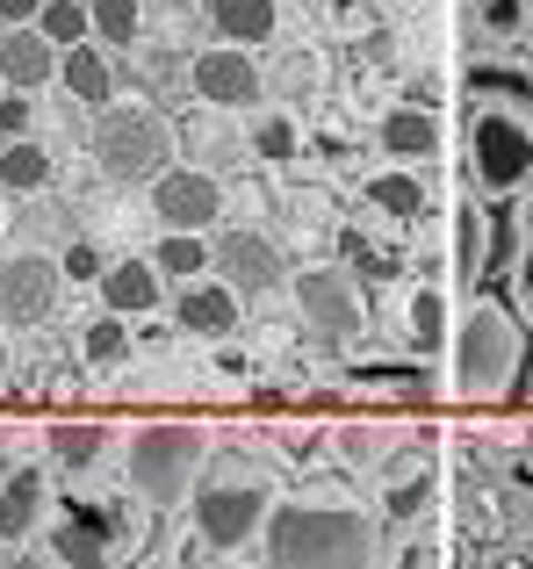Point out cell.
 <instances>
[{
  "label": "cell",
  "instance_id": "obj_1",
  "mask_svg": "<svg viewBox=\"0 0 533 569\" xmlns=\"http://www.w3.org/2000/svg\"><path fill=\"white\" fill-rule=\"evenodd\" d=\"M266 569H375V527L353 505H266Z\"/></svg>",
  "mask_w": 533,
  "mask_h": 569
},
{
  "label": "cell",
  "instance_id": "obj_2",
  "mask_svg": "<svg viewBox=\"0 0 533 569\" xmlns=\"http://www.w3.org/2000/svg\"><path fill=\"white\" fill-rule=\"evenodd\" d=\"M526 361H533V339L520 310H505L497 296H476L462 332H454V389L476 403L512 397V389H526Z\"/></svg>",
  "mask_w": 533,
  "mask_h": 569
},
{
  "label": "cell",
  "instance_id": "obj_3",
  "mask_svg": "<svg viewBox=\"0 0 533 569\" xmlns=\"http://www.w3.org/2000/svg\"><path fill=\"white\" fill-rule=\"evenodd\" d=\"M188 498H195L202 548H245L260 533L266 505H274V483H266V469H253V461H202Z\"/></svg>",
  "mask_w": 533,
  "mask_h": 569
},
{
  "label": "cell",
  "instance_id": "obj_4",
  "mask_svg": "<svg viewBox=\"0 0 533 569\" xmlns=\"http://www.w3.org/2000/svg\"><path fill=\"white\" fill-rule=\"evenodd\" d=\"M469 181L483 202H520L533 188V116L476 101L469 116Z\"/></svg>",
  "mask_w": 533,
  "mask_h": 569
},
{
  "label": "cell",
  "instance_id": "obj_5",
  "mask_svg": "<svg viewBox=\"0 0 533 569\" xmlns=\"http://www.w3.org/2000/svg\"><path fill=\"white\" fill-rule=\"evenodd\" d=\"M202 461H210V432L188 426V418H159V426L130 432V490L144 505H159V512L195 490Z\"/></svg>",
  "mask_w": 533,
  "mask_h": 569
},
{
  "label": "cell",
  "instance_id": "obj_6",
  "mask_svg": "<svg viewBox=\"0 0 533 569\" xmlns=\"http://www.w3.org/2000/svg\"><path fill=\"white\" fill-rule=\"evenodd\" d=\"M94 167L109 181L138 188L167 167V144H173V123L152 109V101H101V123H94Z\"/></svg>",
  "mask_w": 533,
  "mask_h": 569
},
{
  "label": "cell",
  "instance_id": "obj_7",
  "mask_svg": "<svg viewBox=\"0 0 533 569\" xmlns=\"http://www.w3.org/2000/svg\"><path fill=\"white\" fill-rule=\"evenodd\" d=\"M130 548V512L115 498H66L51 527V562L58 569H109Z\"/></svg>",
  "mask_w": 533,
  "mask_h": 569
},
{
  "label": "cell",
  "instance_id": "obj_8",
  "mask_svg": "<svg viewBox=\"0 0 533 569\" xmlns=\"http://www.w3.org/2000/svg\"><path fill=\"white\" fill-rule=\"evenodd\" d=\"M295 310H303V332L318 339V347H353L368 325L361 310V281L346 274V267H303L295 274Z\"/></svg>",
  "mask_w": 533,
  "mask_h": 569
},
{
  "label": "cell",
  "instance_id": "obj_9",
  "mask_svg": "<svg viewBox=\"0 0 533 569\" xmlns=\"http://www.w3.org/2000/svg\"><path fill=\"white\" fill-rule=\"evenodd\" d=\"M152 217H159V231H210L224 217V181L210 167H159L152 173Z\"/></svg>",
  "mask_w": 533,
  "mask_h": 569
},
{
  "label": "cell",
  "instance_id": "obj_10",
  "mask_svg": "<svg viewBox=\"0 0 533 569\" xmlns=\"http://www.w3.org/2000/svg\"><path fill=\"white\" fill-rule=\"evenodd\" d=\"M58 289H66V274H58L51 252H8L0 260V318L8 325H43L58 310Z\"/></svg>",
  "mask_w": 533,
  "mask_h": 569
},
{
  "label": "cell",
  "instance_id": "obj_11",
  "mask_svg": "<svg viewBox=\"0 0 533 569\" xmlns=\"http://www.w3.org/2000/svg\"><path fill=\"white\" fill-rule=\"evenodd\" d=\"M188 87H195L210 109H253V101L266 94L253 51H239V43H210V51H195V58H188Z\"/></svg>",
  "mask_w": 533,
  "mask_h": 569
},
{
  "label": "cell",
  "instance_id": "obj_12",
  "mask_svg": "<svg viewBox=\"0 0 533 569\" xmlns=\"http://www.w3.org/2000/svg\"><path fill=\"white\" fill-rule=\"evenodd\" d=\"M210 267L224 274L231 296H266L281 289V246L266 231H224L210 238Z\"/></svg>",
  "mask_w": 533,
  "mask_h": 569
},
{
  "label": "cell",
  "instance_id": "obj_13",
  "mask_svg": "<svg viewBox=\"0 0 533 569\" xmlns=\"http://www.w3.org/2000/svg\"><path fill=\"white\" fill-rule=\"evenodd\" d=\"M58 80V51L37 22H0V87L8 94H37Z\"/></svg>",
  "mask_w": 533,
  "mask_h": 569
},
{
  "label": "cell",
  "instance_id": "obj_14",
  "mask_svg": "<svg viewBox=\"0 0 533 569\" xmlns=\"http://www.w3.org/2000/svg\"><path fill=\"white\" fill-rule=\"evenodd\" d=\"M58 87H66L80 109H101V101H115V87H123V66H115V51H101L94 37L72 43V51H58Z\"/></svg>",
  "mask_w": 533,
  "mask_h": 569
},
{
  "label": "cell",
  "instance_id": "obj_15",
  "mask_svg": "<svg viewBox=\"0 0 533 569\" xmlns=\"http://www.w3.org/2000/svg\"><path fill=\"white\" fill-rule=\"evenodd\" d=\"M94 296H101V310H115V318H144V310L167 303V274H159L152 260H115V267H101Z\"/></svg>",
  "mask_w": 533,
  "mask_h": 569
},
{
  "label": "cell",
  "instance_id": "obj_16",
  "mask_svg": "<svg viewBox=\"0 0 533 569\" xmlns=\"http://www.w3.org/2000/svg\"><path fill=\"white\" fill-rule=\"evenodd\" d=\"M375 144L390 159H433L440 144H447V130H440V116L425 109V101H396V109L375 123Z\"/></svg>",
  "mask_w": 533,
  "mask_h": 569
},
{
  "label": "cell",
  "instance_id": "obj_17",
  "mask_svg": "<svg viewBox=\"0 0 533 569\" xmlns=\"http://www.w3.org/2000/svg\"><path fill=\"white\" fill-rule=\"evenodd\" d=\"M173 318H181V332H195V339H224V332H239V296L224 289V281H188L181 296H173Z\"/></svg>",
  "mask_w": 533,
  "mask_h": 569
},
{
  "label": "cell",
  "instance_id": "obj_18",
  "mask_svg": "<svg viewBox=\"0 0 533 569\" xmlns=\"http://www.w3.org/2000/svg\"><path fill=\"white\" fill-rule=\"evenodd\" d=\"M43 498H51V476L43 469H14L0 483V548H22L43 519Z\"/></svg>",
  "mask_w": 533,
  "mask_h": 569
},
{
  "label": "cell",
  "instance_id": "obj_19",
  "mask_svg": "<svg viewBox=\"0 0 533 569\" xmlns=\"http://www.w3.org/2000/svg\"><path fill=\"white\" fill-rule=\"evenodd\" d=\"M210 29H217V43H239V51H253V43H266L281 29V8L274 0H210Z\"/></svg>",
  "mask_w": 533,
  "mask_h": 569
},
{
  "label": "cell",
  "instance_id": "obj_20",
  "mask_svg": "<svg viewBox=\"0 0 533 569\" xmlns=\"http://www.w3.org/2000/svg\"><path fill=\"white\" fill-rule=\"evenodd\" d=\"M51 181H58L51 152H43L37 138H8V152H0V188H8V194H22V202H29V194H43Z\"/></svg>",
  "mask_w": 533,
  "mask_h": 569
},
{
  "label": "cell",
  "instance_id": "obj_21",
  "mask_svg": "<svg viewBox=\"0 0 533 569\" xmlns=\"http://www.w3.org/2000/svg\"><path fill=\"white\" fill-rule=\"evenodd\" d=\"M404 332H411V353L419 361H433L440 347H447V289H411V310H404Z\"/></svg>",
  "mask_w": 533,
  "mask_h": 569
},
{
  "label": "cell",
  "instance_id": "obj_22",
  "mask_svg": "<svg viewBox=\"0 0 533 569\" xmlns=\"http://www.w3.org/2000/svg\"><path fill=\"white\" fill-rule=\"evenodd\" d=\"M87 37H94L101 51H130V43L144 37V8L138 0H87Z\"/></svg>",
  "mask_w": 533,
  "mask_h": 569
},
{
  "label": "cell",
  "instance_id": "obj_23",
  "mask_svg": "<svg viewBox=\"0 0 533 569\" xmlns=\"http://www.w3.org/2000/svg\"><path fill=\"white\" fill-rule=\"evenodd\" d=\"M152 267H159V274H173V281L210 274V238H202V231H167L152 246Z\"/></svg>",
  "mask_w": 533,
  "mask_h": 569
},
{
  "label": "cell",
  "instance_id": "obj_24",
  "mask_svg": "<svg viewBox=\"0 0 533 569\" xmlns=\"http://www.w3.org/2000/svg\"><path fill=\"white\" fill-rule=\"evenodd\" d=\"M368 202H375L382 217H419V209H425V181H419V173H404V167L390 159V167L368 181Z\"/></svg>",
  "mask_w": 533,
  "mask_h": 569
},
{
  "label": "cell",
  "instance_id": "obj_25",
  "mask_svg": "<svg viewBox=\"0 0 533 569\" xmlns=\"http://www.w3.org/2000/svg\"><path fill=\"white\" fill-rule=\"evenodd\" d=\"M476 274H483V202H462L454 209V281L476 296Z\"/></svg>",
  "mask_w": 533,
  "mask_h": 569
},
{
  "label": "cell",
  "instance_id": "obj_26",
  "mask_svg": "<svg viewBox=\"0 0 533 569\" xmlns=\"http://www.w3.org/2000/svg\"><path fill=\"white\" fill-rule=\"evenodd\" d=\"M80 353H87V368H123V361H130V318H115V310H101V318L87 325Z\"/></svg>",
  "mask_w": 533,
  "mask_h": 569
},
{
  "label": "cell",
  "instance_id": "obj_27",
  "mask_svg": "<svg viewBox=\"0 0 533 569\" xmlns=\"http://www.w3.org/2000/svg\"><path fill=\"white\" fill-rule=\"evenodd\" d=\"M469 94H476V101H497V109H520V116H533V80H526V72L476 66V72H469Z\"/></svg>",
  "mask_w": 533,
  "mask_h": 569
},
{
  "label": "cell",
  "instance_id": "obj_28",
  "mask_svg": "<svg viewBox=\"0 0 533 569\" xmlns=\"http://www.w3.org/2000/svg\"><path fill=\"white\" fill-rule=\"evenodd\" d=\"M433 490H440L433 469H411L404 483H390V498H382V519H390V527H411V519L433 505Z\"/></svg>",
  "mask_w": 533,
  "mask_h": 569
},
{
  "label": "cell",
  "instance_id": "obj_29",
  "mask_svg": "<svg viewBox=\"0 0 533 569\" xmlns=\"http://www.w3.org/2000/svg\"><path fill=\"white\" fill-rule=\"evenodd\" d=\"M109 455V432L101 426H51V461L58 469H87V461Z\"/></svg>",
  "mask_w": 533,
  "mask_h": 569
},
{
  "label": "cell",
  "instance_id": "obj_30",
  "mask_svg": "<svg viewBox=\"0 0 533 569\" xmlns=\"http://www.w3.org/2000/svg\"><path fill=\"white\" fill-rule=\"evenodd\" d=\"M37 29L51 37V51L87 43V0H43V8H37Z\"/></svg>",
  "mask_w": 533,
  "mask_h": 569
},
{
  "label": "cell",
  "instance_id": "obj_31",
  "mask_svg": "<svg viewBox=\"0 0 533 569\" xmlns=\"http://www.w3.org/2000/svg\"><path fill=\"white\" fill-rule=\"evenodd\" d=\"M353 382L368 389H396V397H433V368H353Z\"/></svg>",
  "mask_w": 533,
  "mask_h": 569
},
{
  "label": "cell",
  "instance_id": "obj_32",
  "mask_svg": "<svg viewBox=\"0 0 533 569\" xmlns=\"http://www.w3.org/2000/svg\"><path fill=\"white\" fill-rule=\"evenodd\" d=\"M520 310L533 318V188H526V202H520Z\"/></svg>",
  "mask_w": 533,
  "mask_h": 569
},
{
  "label": "cell",
  "instance_id": "obj_33",
  "mask_svg": "<svg viewBox=\"0 0 533 569\" xmlns=\"http://www.w3.org/2000/svg\"><path fill=\"white\" fill-rule=\"evenodd\" d=\"M58 274H66V281H101V246H94V238H66Z\"/></svg>",
  "mask_w": 533,
  "mask_h": 569
},
{
  "label": "cell",
  "instance_id": "obj_34",
  "mask_svg": "<svg viewBox=\"0 0 533 569\" xmlns=\"http://www.w3.org/2000/svg\"><path fill=\"white\" fill-rule=\"evenodd\" d=\"M253 152L260 159H289L295 152V123H289V116H266V123H253Z\"/></svg>",
  "mask_w": 533,
  "mask_h": 569
},
{
  "label": "cell",
  "instance_id": "obj_35",
  "mask_svg": "<svg viewBox=\"0 0 533 569\" xmlns=\"http://www.w3.org/2000/svg\"><path fill=\"white\" fill-rule=\"evenodd\" d=\"M260 87H274V94H303V87H318V72H310V58H281L274 72H260Z\"/></svg>",
  "mask_w": 533,
  "mask_h": 569
},
{
  "label": "cell",
  "instance_id": "obj_36",
  "mask_svg": "<svg viewBox=\"0 0 533 569\" xmlns=\"http://www.w3.org/2000/svg\"><path fill=\"white\" fill-rule=\"evenodd\" d=\"M29 123H37V116H29V94L0 101V138H29Z\"/></svg>",
  "mask_w": 533,
  "mask_h": 569
},
{
  "label": "cell",
  "instance_id": "obj_37",
  "mask_svg": "<svg viewBox=\"0 0 533 569\" xmlns=\"http://www.w3.org/2000/svg\"><path fill=\"white\" fill-rule=\"evenodd\" d=\"M43 0H0V22H37Z\"/></svg>",
  "mask_w": 533,
  "mask_h": 569
},
{
  "label": "cell",
  "instance_id": "obj_38",
  "mask_svg": "<svg viewBox=\"0 0 533 569\" xmlns=\"http://www.w3.org/2000/svg\"><path fill=\"white\" fill-rule=\"evenodd\" d=\"M0 569H58V562H43V556H8Z\"/></svg>",
  "mask_w": 533,
  "mask_h": 569
},
{
  "label": "cell",
  "instance_id": "obj_39",
  "mask_svg": "<svg viewBox=\"0 0 533 569\" xmlns=\"http://www.w3.org/2000/svg\"><path fill=\"white\" fill-rule=\"evenodd\" d=\"M0 376H8V347H0Z\"/></svg>",
  "mask_w": 533,
  "mask_h": 569
}]
</instances>
